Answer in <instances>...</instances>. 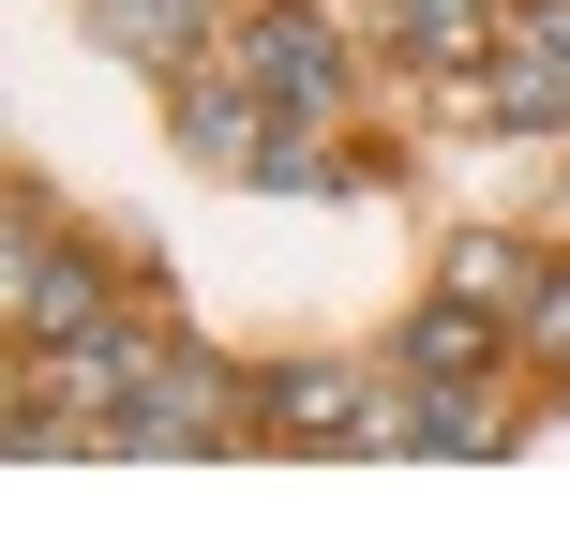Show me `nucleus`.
Segmentation results:
<instances>
[{
  "label": "nucleus",
  "instance_id": "39448f33",
  "mask_svg": "<svg viewBox=\"0 0 570 540\" xmlns=\"http://www.w3.org/2000/svg\"><path fill=\"white\" fill-rule=\"evenodd\" d=\"M0 301H16V331H30V345H60V331H90V315H106V285H90L76 240L16 226V256H0Z\"/></svg>",
  "mask_w": 570,
  "mask_h": 540
},
{
  "label": "nucleus",
  "instance_id": "0eeeda50",
  "mask_svg": "<svg viewBox=\"0 0 570 540\" xmlns=\"http://www.w3.org/2000/svg\"><path fill=\"white\" fill-rule=\"evenodd\" d=\"M541 271H556V256H525V240L465 226V240H451V271H435V285H451V301H481V315H511V331H525V301H541Z\"/></svg>",
  "mask_w": 570,
  "mask_h": 540
},
{
  "label": "nucleus",
  "instance_id": "6e6552de",
  "mask_svg": "<svg viewBox=\"0 0 570 540\" xmlns=\"http://www.w3.org/2000/svg\"><path fill=\"white\" fill-rule=\"evenodd\" d=\"M391 30H405V60H435V76H465V60H495V0H391Z\"/></svg>",
  "mask_w": 570,
  "mask_h": 540
},
{
  "label": "nucleus",
  "instance_id": "9d476101",
  "mask_svg": "<svg viewBox=\"0 0 570 540\" xmlns=\"http://www.w3.org/2000/svg\"><path fill=\"white\" fill-rule=\"evenodd\" d=\"M525 361H570V256L541 271V301H525Z\"/></svg>",
  "mask_w": 570,
  "mask_h": 540
},
{
  "label": "nucleus",
  "instance_id": "f257e3e1",
  "mask_svg": "<svg viewBox=\"0 0 570 540\" xmlns=\"http://www.w3.org/2000/svg\"><path fill=\"white\" fill-rule=\"evenodd\" d=\"M240 375L210 361V345H166V361L136 375V405L106 421V451H180V465H210V451H256V405H226Z\"/></svg>",
  "mask_w": 570,
  "mask_h": 540
},
{
  "label": "nucleus",
  "instance_id": "423d86ee",
  "mask_svg": "<svg viewBox=\"0 0 570 540\" xmlns=\"http://www.w3.org/2000/svg\"><path fill=\"white\" fill-rule=\"evenodd\" d=\"M405 361H421V375H495V361H525V331H511V315H481V301H451V285H435V301L405 315Z\"/></svg>",
  "mask_w": 570,
  "mask_h": 540
},
{
  "label": "nucleus",
  "instance_id": "7ed1b4c3",
  "mask_svg": "<svg viewBox=\"0 0 570 540\" xmlns=\"http://www.w3.org/2000/svg\"><path fill=\"white\" fill-rule=\"evenodd\" d=\"M481 106H495V120H525V136H556V120H570V0H525V16L495 30Z\"/></svg>",
  "mask_w": 570,
  "mask_h": 540
},
{
  "label": "nucleus",
  "instance_id": "1a4fd4ad",
  "mask_svg": "<svg viewBox=\"0 0 570 540\" xmlns=\"http://www.w3.org/2000/svg\"><path fill=\"white\" fill-rule=\"evenodd\" d=\"M256 180H271V196H315V180H345V166H331V150H315V120H271Z\"/></svg>",
  "mask_w": 570,
  "mask_h": 540
},
{
  "label": "nucleus",
  "instance_id": "20e7f679",
  "mask_svg": "<svg viewBox=\"0 0 570 540\" xmlns=\"http://www.w3.org/2000/svg\"><path fill=\"white\" fill-rule=\"evenodd\" d=\"M361 391L375 375H345V361H285V375H256V435L271 451H361Z\"/></svg>",
  "mask_w": 570,
  "mask_h": 540
},
{
  "label": "nucleus",
  "instance_id": "f03ea898",
  "mask_svg": "<svg viewBox=\"0 0 570 540\" xmlns=\"http://www.w3.org/2000/svg\"><path fill=\"white\" fill-rule=\"evenodd\" d=\"M226 60H240V76L271 90L285 120H315V106H331V90H345V30L315 16V0H256V16L226 30Z\"/></svg>",
  "mask_w": 570,
  "mask_h": 540
}]
</instances>
